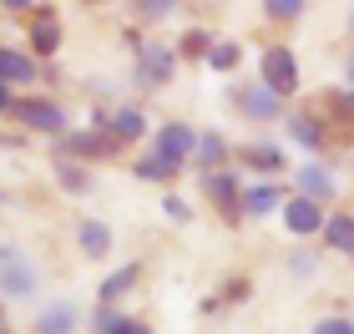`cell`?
<instances>
[{"label": "cell", "mask_w": 354, "mask_h": 334, "mask_svg": "<svg viewBox=\"0 0 354 334\" xmlns=\"http://www.w3.org/2000/svg\"><path fill=\"white\" fill-rule=\"evenodd\" d=\"M0 294H10V299L36 294V263L21 248H0Z\"/></svg>", "instance_id": "obj_1"}, {"label": "cell", "mask_w": 354, "mask_h": 334, "mask_svg": "<svg viewBox=\"0 0 354 334\" xmlns=\"http://www.w3.org/2000/svg\"><path fill=\"white\" fill-rule=\"evenodd\" d=\"M10 111L21 117L30 132H66V111H61L56 102H41V97H21V102H10Z\"/></svg>", "instance_id": "obj_2"}, {"label": "cell", "mask_w": 354, "mask_h": 334, "mask_svg": "<svg viewBox=\"0 0 354 334\" xmlns=\"http://www.w3.org/2000/svg\"><path fill=\"white\" fill-rule=\"evenodd\" d=\"M263 82L279 91V97L299 91V61H294L288 46H268V51H263Z\"/></svg>", "instance_id": "obj_3"}, {"label": "cell", "mask_w": 354, "mask_h": 334, "mask_svg": "<svg viewBox=\"0 0 354 334\" xmlns=\"http://www.w3.org/2000/svg\"><path fill=\"white\" fill-rule=\"evenodd\" d=\"M172 76V51L167 46H137V82L142 86H162Z\"/></svg>", "instance_id": "obj_4"}, {"label": "cell", "mask_w": 354, "mask_h": 334, "mask_svg": "<svg viewBox=\"0 0 354 334\" xmlns=\"http://www.w3.org/2000/svg\"><path fill=\"white\" fill-rule=\"evenodd\" d=\"M192 147H198V137H192V127H183V122H167L162 132H157V157H167L172 167L187 163Z\"/></svg>", "instance_id": "obj_5"}, {"label": "cell", "mask_w": 354, "mask_h": 334, "mask_svg": "<svg viewBox=\"0 0 354 334\" xmlns=\"http://www.w3.org/2000/svg\"><path fill=\"white\" fill-rule=\"evenodd\" d=\"M117 132H111V127H91V132H76V137H66V142H61V152H82V157H102V152H111V147H117Z\"/></svg>", "instance_id": "obj_6"}, {"label": "cell", "mask_w": 354, "mask_h": 334, "mask_svg": "<svg viewBox=\"0 0 354 334\" xmlns=\"http://www.w3.org/2000/svg\"><path fill=\"white\" fill-rule=\"evenodd\" d=\"M283 223L294 233H319V228H324V213H319L314 198H288L283 203Z\"/></svg>", "instance_id": "obj_7"}, {"label": "cell", "mask_w": 354, "mask_h": 334, "mask_svg": "<svg viewBox=\"0 0 354 334\" xmlns=\"http://www.w3.org/2000/svg\"><path fill=\"white\" fill-rule=\"evenodd\" d=\"M279 91H273L268 82H259V86H248L243 91V97H238V106H243L248 111V117H259V122H268V117H279Z\"/></svg>", "instance_id": "obj_8"}, {"label": "cell", "mask_w": 354, "mask_h": 334, "mask_svg": "<svg viewBox=\"0 0 354 334\" xmlns=\"http://www.w3.org/2000/svg\"><path fill=\"white\" fill-rule=\"evenodd\" d=\"M61 46V21H56V10H36V26H30V51L36 56H51Z\"/></svg>", "instance_id": "obj_9"}, {"label": "cell", "mask_w": 354, "mask_h": 334, "mask_svg": "<svg viewBox=\"0 0 354 334\" xmlns=\"http://www.w3.org/2000/svg\"><path fill=\"white\" fill-rule=\"evenodd\" d=\"M203 193L213 198L218 208H228V213H243V208H238V183H233V178H228L223 167H218V172L207 167V178H203Z\"/></svg>", "instance_id": "obj_10"}, {"label": "cell", "mask_w": 354, "mask_h": 334, "mask_svg": "<svg viewBox=\"0 0 354 334\" xmlns=\"http://www.w3.org/2000/svg\"><path fill=\"white\" fill-rule=\"evenodd\" d=\"M299 193L304 198H314V203H324V198H334V178H329V172L324 167H299Z\"/></svg>", "instance_id": "obj_11"}, {"label": "cell", "mask_w": 354, "mask_h": 334, "mask_svg": "<svg viewBox=\"0 0 354 334\" xmlns=\"http://www.w3.org/2000/svg\"><path fill=\"white\" fill-rule=\"evenodd\" d=\"M0 82H36V61L26 51H0Z\"/></svg>", "instance_id": "obj_12"}, {"label": "cell", "mask_w": 354, "mask_h": 334, "mask_svg": "<svg viewBox=\"0 0 354 334\" xmlns=\"http://www.w3.org/2000/svg\"><path fill=\"white\" fill-rule=\"evenodd\" d=\"M238 198H243V203H238V208H243V213H253V218H263V213H273V208H279V203H283V193H279V187H248V193H238Z\"/></svg>", "instance_id": "obj_13"}, {"label": "cell", "mask_w": 354, "mask_h": 334, "mask_svg": "<svg viewBox=\"0 0 354 334\" xmlns=\"http://www.w3.org/2000/svg\"><path fill=\"white\" fill-rule=\"evenodd\" d=\"M324 243L354 259V218H324Z\"/></svg>", "instance_id": "obj_14"}, {"label": "cell", "mask_w": 354, "mask_h": 334, "mask_svg": "<svg viewBox=\"0 0 354 334\" xmlns=\"http://www.w3.org/2000/svg\"><path fill=\"white\" fill-rule=\"evenodd\" d=\"M76 233H82V253H86V259H102V253L111 248V228H106V223H91L86 218Z\"/></svg>", "instance_id": "obj_15"}, {"label": "cell", "mask_w": 354, "mask_h": 334, "mask_svg": "<svg viewBox=\"0 0 354 334\" xmlns=\"http://www.w3.org/2000/svg\"><path fill=\"white\" fill-rule=\"evenodd\" d=\"M111 132H117L122 142H132V137H142V132H147V117H142V111L137 106H122V111H111Z\"/></svg>", "instance_id": "obj_16"}, {"label": "cell", "mask_w": 354, "mask_h": 334, "mask_svg": "<svg viewBox=\"0 0 354 334\" xmlns=\"http://www.w3.org/2000/svg\"><path fill=\"white\" fill-rule=\"evenodd\" d=\"M288 137H294L299 147H309V152L324 147V127H319L314 117H288Z\"/></svg>", "instance_id": "obj_17"}, {"label": "cell", "mask_w": 354, "mask_h": 334, "mask_svg": "<svg viewBox=\"0 0 354 334\" xmlns=\"http://www.w3.org/2000/svg\"><path fill=\"white\" fill-rule=\"evenodd\" d=\"M102 334H142V319H132V314H117V309H96L91 319Z\"/></svg>", "instance_id": "obj_18"}, {"label": "cell", "mask_w": 354, "mask_h": 334, "mask_svg": "<svg viewBox=\"0 0 354 334\" xmlns=\"http://www.w3.org/2000/svg\"><path fill=\"white\" fill-rule=\"evenodd\" d=\"M71 324H76V309L71 304H51V309H41V319H36L41 334H66Z\"/></svg>", "instance_id": "obj_19"}, {"label": "cell", "mask_w": 354, "mask_h": 334, "mask_svg": "<svg viewBox=\"0 0 354 334\" xmlns=\"http://www.w3.org/2000/svg\"><path fill=\"white\" fill-rule=\"evenodd\" d=\"M192 157H198L203 167H223V157H228V142H223L218 132H203L198 147H192Z\"/></svg>", "instance_id": "obj_20"}, {"label": "cell", "mask_w": 354, "mask_h": 334, "mask_svg": "<svg viewBox=\"0 0 354 334\" xmlns=\"http://www.w3.org/2000/svg\"><path fill=\"white\" fill-rule=\"evenodd\" d=\"M56 183L66 187V193H91V178L76 163H66V157H56Z\"/></svg>", "instance_id": "obj_21"}, {"label": "cell", "mask_w": 354, "mask_h": 334, "mask_svg": "<svg viewBox=\"0 0 354 334\" xmlns=\"http://www.w3.org/2000/svg\"><path fill=\"white\" fill-rule=\"evenodd\" d=\"M137 279H142V274H137V263H132V268H117V274H111V279L102 284V304H111V299H122L127 289H137Z\"/></svg>", "instance_id": "obj_22"}, {"label": "cell", "mask_w": 354, "mask_h": 334, "mask_svg": "<svg viewBox=\"0 0 354 334\" xmlns=\"http://www.w3.org/2000/svg\"><path fill=\"white\" fill-rule=\"evenodd\" d=\"M238 56H243V51H238L233 41H213V51H207V66H213V71H233Z\"/></svg>", "instance_id": "obj_23"}, {"label": "cell", "mask_w": 354, "mask_h": 334, "mask_svg": "<svg viewBox=\"0 0 354 334\" xmlns=\"http://www.w3.org/2000/svg\"><path fill=\"white\" fill-rule=\"evenodd\" d=\"M172 172H177V167L167 163V157H157V152L147 157V163H137V178H142V183H162V178H172Z\"/></svg>", "instance_id": "obj_24"}, {"label": "cell", "mask_w": 354, "mask_h": 334, "mask_svg": "<svg viewBox=\"0 0 354 334\" xmlns=\"http://www.w3.org/2000/svg\"><path fill=\"white\" fill-rule=\"evenodd\" d=\"M263 10L273 15V21H299V15H304V0H263Z\"/></svg>", "instance_id": "obj_25"}, {"label": "cell", "mask_w": 354, "mask_h": 334, "mask_svg": "<svg viewBox=\"0 0 354 334\" xmlns=\"http://www.w3.org/2000/svg\"><path fill=\"white\" fill-rule=\"evenodd\" d=\"M177 10V0H137V15L142 21H162V15Z\"/></svg>", "instance_id": "obj_26"}, {"label": "cell", "mask_w": 354, "mask_h": 334, "mask_svg": "<svg viewBox=\"0 0 354 334\" xmlns=\"http://www.w3.org/2000/svg\"><path fill=\"white\" fill-rule=\"evenodd\" d=\"M283 157H279V147H248V167H263V172H273Z\"/></svg>", "instance_id": "obj_27"}, {"label": "cell", "mask_w": 354, "mask_h": 334, "mask_svg": "<svg viewBox=\"0 0 354 334\" xmlns=\"http://www.w3.org/2000/svg\"><path fill=\"white\" fill-rule=\"evenodd\" d=\"M207 51H213L207 30H187V41H183V56H207Z\"/></svg>", "instance_id": "obj_28"}, {"label": "cell", "mask_w": 354, "mask_h": 334, "mask_svg": "<svg viewBox=\"0 0 354 334\" xmlns=\"http://www.w3.org/2000/svg\"><path fill=\"white\" fill-rule=\"evenodd\" d=\"M314 329H319V334H354V324H349V319H339V314H329V319H319Z\"/></svg>", "instance_id": "obj_29"}, {"label": "cell", "mask_w": 354, "mask_h": 334, "mask_svg": "<svg viewBox=\"0 0 354 334\" xmlns=\"http://www.w3.org/2000/svg\"><path fill=\"white\" fill-rule=\"evenodd\" d=\"M329 102H334V111H339L344 122H354V91H344V97H339V91H334Z\"/></svg>", "instance_id": "obj_30"}, {"label": "cell", "mask_w": 354, "mask_h": 334, "mask_svg": "<svg viewBox=\"0 0 354 334\" xmlns=\"http://www.w3.org/2000/svg\"><path fill=\"white\" fill-rule=\"evenodd\" d=\"M288 268H294V274H314V259H309V253H294V259H288Z\"/></svg>", "instance_id": "obj_31"}, {"label": "cell", "mask_w": 354, "mask_h": 334, "mask_svg": "<svg viewBox=\"0 0 354 334\" xmlns=\"http://www.w3.org/2000/svg\"><path fill=\"white\" fill-rule=\"evenodd\" d=\"M162 208H167V218H177V223H187V203H177V198H167Z\"/></svg>", "instance_id": "obj_32"}, {"label": "cell", "mask_w": 354, "mask_h": 334, "mask_svg": "<svg viewBox=\"0 0 354 334\" xmlns=\"http://www.w3.org/2000/svg\"><path fill=\"white\" fill-rule=\"evenodd\" d=\"M0 6H10V10H30L36 0H0Z\"/></svg>", "instance_id": "obj_33"}, {"label": "cell", "mask_w": 354, "mask_h": 334, "mask_svg": "<svg viewBox=\"0 0 354 334\" xmlns=\"http://www.w3.org/2000/svg\"><path fill=\"white\" fill-rule=\"evenodd\" d=\"M10 106V97H6V82H0V111H6Z\"/></svg>", "instance_id": "obj_34"}, {"label": "cell", "mask_w": 354, "mask_h": 334, "mask_svg": "<svg viewBox=\"0 0 354 334\" xmlns=\"http://www.w3.org/2000/svg\"><path fill=\"white\" fill-rule=\"evenodd\" d=\"M349 86H354V56H349Z\"/></svg>", "instance_id": "obj_35"}, {"label": "cell", "mask_w": 354, "mask_h": 334, "mask_svg": "<svg viewBox=\"0 0 354 334\" xmlns=\"http://www.w3.org/2000/svg\"><path fill=\"white\" fill-rule=\"evenodd\" d=\"M0 203H6V193H0Z\"/></svg>", "instance_id": "obj_36"}, {"label": "cell", "mask_w": 354, "mask_h": 334, "mask_svg": "<svg viewBox=\"0 0 354 334\" xmlns=\"http://www.w3.org/2000/svg\"><path fill=\"white\" fill-rule=\"evenodd\" d=\"M0 329H6V319H0Z\"/></svg>", "instance_id": "obj_37"}, {"label": "cell", "mask_w": 354, "mask_h": 334, "mask_svg": "<svg viewBox=\"0 0 354 334\" xmlns=\"http://www.w3.org/2000/svg\"><path fill=\"white\" fill-rule=\"evenodd\" d=\"M91 6H96V0H91Z\"/></svg>", "instance_id": "obj_38"}]
</instances>
